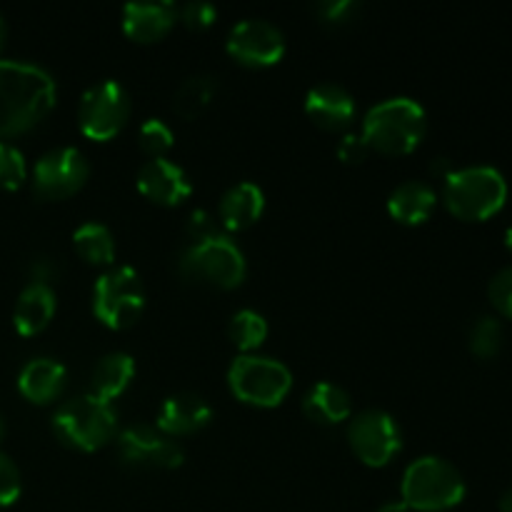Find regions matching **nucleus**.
<instances>
[{
    "label": "nucleus",
    "mask_w": 512,
    "mask_h": 512,
    "mask_svg": "<svg viewBox=\"0 0 512 512\" xmlns=\"http://www.w3.org/2000/svg\"><path fill=\"white\" fill-rule=\"evenodd\" d=\"M370 153V145L360 133H345L338 143V158L343 163H363L365 155Z\"/></svg>",
    "instance_id": "nucleus-35"
},
{
    "label": "nucleus",
    "mask_w": 512,
    "mask_h": 512,
    "mask_svg": "<svg viewBox=\"0 0 512 512\" xmlns=\"http://www.w3.org/2000/svg\"><path fill=\"white\" fill-rule=\"evenodd\" d=\"M28 180V163L20 148L8 140H0V188L18 190Z\"/></svg>",
    "instance_id": "nucleus-29"
},
{
    "label": "nucleus",
    "mask_w": 512,
    "mask_h": 512,
    "mask_svg": "<svg viewBox=\"0 0 512 512\" xmlns=\"http://www.w3.org/2000/svg\"><path fill=\"white\" fill-rule=\"evenodd\" d=\"M443 200L460 220H488L508 203V180L493 165L455 168L443 180Z\"/></svg>",
    "instance_id": "nucleus-4"
},
{
    "label": "nucleus",
    "mask_w": 512,
    "mask_h": 512,
    "mask_svg": "<svg viewBox=\"0 0 512 512\" xmlns=\"http://www.w3.org/2000/svg\"><path fill=\"white\" fill-rule=\"evenodd\" d=\"M303 413L313 423L338 425L353 415V400L348 390L340 388L338 383L323 380L303 395Z\"/></svg>",
    "instance_id": "nucleus-23"
},
{
    "label": "nucleus",
    "mask_w": 512,
    "mask_h": 512,
    "mask_svg": "<svg viewBox=\"0 0 512 512\" xmlns=\"http://www.w3.org/2000/svg\"><path fill=\"white\" fill-rule=\"evenodd\" d=\"M55 310H58V295H55L53 285L40 283V280H30L18 295V303L13 310V325L20 335H38L45 330L53 320Z\"/></svg>",
    "instance_id": "nucleus-20"
},
{
    "label": "nucleus",
    "mask_w": 512,
    "mask_h": 512,
    "mask_svg": "<svg viewBox=\"0 0 512 512\" xmlns=\"http://www.w3.org/2000/svg\"><path fill=\"white\" fill-rule=\"evenodd\" d=\"M348 440L353 453L370 468H383L403 448V433L398 420L380 408L360 410L348 425Z\"/></svg>",
    "instance_id": "nucleus-11"
},
{
    "label": "nucleus",
    "mask_w": 512,
    "mask_h": 512,
    "mask_svg": "<svg viewBox=\"0 0 512 512\" xmlns=\"http://www.w3.org/2000/svg\"><path fill=\"white\" fill-rule=\"evenodd\" d=\"M285 35L275 23L265 18H243L230 28L225 50L230 58L248 68H270L285 55Z\"/></svg>",
    "instance_id": "nucleus-13"
},
{
    "label": "nucleus",
    "mask_w": 512,
    "mask_h": 512,
    "mask_svg": "<svg viewBox=\"0 0 512 512\" xmlns=\"http://www.w3.org/2000/svg\"><path fill=\"white\" fill-rule=\"evenodd\" d=\"M138 143L150 158H163L175 143V133L163 118H148L138 128Z\"/></svg>",
    "instance_id": "nucleus-28"
},
{
    "label": "nucleus",
    "mask_w": 512,
    "mask_h": 512,
    "mask_svg": "<svg viewBox=\"0 0 512 512\" xmlns=\"http://www.w3.org/2000/svg\"><path fill=\"white\" fill-rule=\"evenodd\" d=\"M218 93V80L208 73H195L190 78H185L178 85L173 95V110L175 115H180L183 120L195 118L198 113H203V108H208V103L213 100V95Z\"/></svg>",
    "instance_id": "nucleus-25"
},
{
    "label": "nucleus",
    "mask_w": 512,
    "mask_h": 512,
    "mask_svg": "<svg viewBox=\"0 0 512 512\" xmlns=\"http://www.w3.org/2000/svg\"><path fill=\"white\" fill-rule=\"evenodd\" d=\"M453 170H455V168H453V165H450V160H448V158H435L433 163H430V173L438 175L440 180L448 178V175L453 173Z\"/></svg>",
    "instance_id": "nucleus-37"
},
{
    "label": "nucleus",
    "mask_w": 512,
    "mask_h": 512,
    "mask_svg": "<svg viewBox=\"0 0 512 512\" xmlns=\"http://www.w3.org/2000/svg\"><path fill=\"white\" fill-rule=\"evenodd\" d=\"M228 385L233 395L255 408H275L288 398L293 373L280 360L258 353H243L230 363Z\"/></svg>",
    "instance_id": "nucleus-7"
},
{
    "label": "nucleus",
    "mask_w": 512,
    "mask_h": 512,
    "mask_svg": "<svg viewBox=\"0 0 512 512\" xmlns=\"http://www.w3.org/2000/svg\"><path fill=\"white\" fill-rule=\"evenodd\" d=\"M468 493L463 473L450 460L423 455L405 468L400 495L410 510L445 512L460 505Z\"/></svg>",
    "instance_id": "nucleus-3"
},
{
    "label": "nucleus",
    "mask_w": 512,
    "mask_h": 512,
    "mask_svg": "<svg viewBox=\"0 0 512 512\" xmlns=\"http://www.w3.org/2000/svg\"><path fill=\"white\" fill-rule=\"evenodd\" d=\"M213 418V408L208 400L198 393H173L160 403L155 415V428L160 433L178 438L203 430Z\"/></svg>",
    "instance_id": "nucleus-15"
},
{
    "label": "nucleus",
    "mask_w": 512,
    "mask_h": 512,
    "mask_svg": "<svg viewBox=\"0 0 512 512\" xmlns=\"http://www.w3.org/2000/svg\"><path fill=\"white\" fill-rule=\"evenodd\" d=\"M188 235L190 240H208L215 238V235H225V228L220 225L218 215L205 208H198L188 215Z\"/></svg>",
    "instance_id": "nucleus-34"
},
{
    "label": "nucleus",
    "mask_w": 512,
    "mask_h": 512,
    "mask_svg": "<svg viewBox=\"0 0 512 512\" xmlns=\"http://www.w3.org/2000/svg\"><path fill=\"white\" fill-rule=\"evenodd\" d=\"M73 248L80 258L90 265H113L115 263V235L100 220H85L73 230Z\"/></svg>",
    "instance_id": "nucleus-24"
},
{
    "label": "nucleus",
    "mask_w": 512,
    "mask_h": 512,
    "mask_svg": "<svg viewBox=\"0 0 512 512\" xmlns=\"http://www.w3.org/2000/svg\"><path fill=\"white\" fill-rule=\"evenodd\" d=\"M468 345L475 358L490 360L503 348V323L495 315H480L468 335Z\"/></svg>",
    "instance_id": "nucleus-27"
},
{
    "label": "nucleus",
    "mask_w": 512,
    "mask_h": 512,
    "mask_svg": "<svg viewBox=\"0 0 512 512\" xmlns=\"http://www.w3.org/2000/svg\"><path fill=\"white\" fill-rule=\"evenodd\" d=\"M133 110L128 88L115 78H103L88 85L80 95L78 125L80 133L93 140H110L125 128Z\"/></svg>",
    "instance_id": "nucleus-9"
},
{
    "label": "nucleus",
    "mask_w": 512,
    "mask_h": 512,
    "mask_svg": "<svg viewBox=\"0 0 512 512\" xmlns=\"http://www.w3.org/2000/svg\"><path fill=\"white\" fill-rule=\"evenodd\" d=\"M178 270L185 280L210 288H238L248 275V260L240 245L225 235L190 240L178 255Z\"/></svg>",
    "instance_id": "nucleus-6"
},
{
    "label": "nucleus",
    "mask_w": 512,
    "mask_h": 512,
    "mask_svg": "<svg viewBox=\"0 0 512 512\" xmlns=\"http://www.w3.org/2000/svg\"><path fill=\"white\" fill-rule=\"evenodd\" d=\"M58 100L55 78L43 65L0 58V140L35 128Z\"/></svg>",
    "instance_id": "nucleus-1"
},
{
    "label": "nucleus",
    "mask_w": 512,
    "mask_h": 512,
    "mask_svg": "<svg viewBox=\"0 0 512 512\" xmlns=\"http://www.w3.org/2000/svg\"><path fill=\"white\" fill-rule=\"evenodd\" d=\"M178 18L190 30H205L218 20V8L210 0H188V3L178 8Z\"/></svg>",
    "instance_id": "nucleus-33"
},
{
    "label": "nucleus",
    "mask_w": 512,
    "mask_h": 512,
    "mask_svg": "<svg viewBox=\"0 0 512 512\" xmlns=\"http://www.w3.org/2000/svg\"><path fill=\"white\" fill-rule=\"evenodd\" d=\"M505 245H508V250L512 253V225L508 230H505Z\"/></svg>",
    "instance_id": "nucleus-42"
},
{
    "label": "nucleus",
    "mask_w": 512,
    "mask_h": 512,
    "mask_svg": "<svg viewBox=\"0 0 512 512\" xmlns=\"http://www.w3.org/2000/svg\"><path fill=\"white\" fill-rule=\"evenodd\" d=\"M20 493H23V478H20L18 465L0 450V508L18 503Z\"/></svg>",
    "instance_id": "nucleus-31"
},
{
    "label": "nucleus",
    "mask_w": 512,
    "mask_h": 512,
    "mask_svg": "<svg viewBox=\"0 0 512 512\" xmlns=\"http://www.w3.org/2000/svg\"><path fill=\"white\" fill-rule=\"evenodd\" d=\"M178 20V5L170 0H130L123 8V30L133 40L153 43Z\"/></svg>",
    "instance_id": "nucleus-17"
},
{
    "label": "nucleus",
    "mask_w": 512,
    "mask_h": 512,
    "mask_svg": "<svg viewBox=\"0 0 512 512\" xmlns=\"http://www.w3.org/2000/svg\"><path fill=\"white\" fill-rule=\"evenodd\" d=\"M315 15L328 25H345L355 20L363 10L358 0H320L315 3Z\"/></svg>",
    "instance_id": "nucleus-30"
},
{
    "label": "nucleus",
    "mask_w": 512,
    "mask_h": 512,
    "mask_svg": "<svg viewBox=\"0 0 512 512\" xmlns=\"http://www.w3.org/2000/svg\"><path fill=\"white\" fill-rule=\"evenodd\" d=\"M5 38H8V28H5V20H3V15H0V50H3Z\"/></svg>",
    "instance_id": "nucleus-40"
},
{
    "label": "nucleus",
    "mask_w": 512,
    "mask_h": 512,
    "mask_svg": "<svg viewBox=\"0 0 512 512\" xmlns=\"http://www.w3.org/2000/svg\"><path fill=\"white\" fill-rule=\"evenodd\" d=\"M375 512H413L403 500H390V503H383Z\"/></svg>",
    "instance_id": "nucleus-38"
},
{
    "label": "nucleus",
    "mask_w": 512,
    "mask_h": 512,
    "mask_svg": "<svg viewBox=\"0 0 512 512\" xmlns=\"http://www.w3.org/2000/svg\"><path fill=\"white\" fill-rule=\"evenodd\" d=\"M33 278L30 280H40V283H50V280H53V275H55V265H53V260L50 258H38V260H33Z\"/></svg>",
    "instance_id": "nucleus-36"
},
{
    "label": "nucleus",
    "mask_w": 512,
    "mask_h": 512,
    "mask_svg": "<svg viewBox=\"0 0 512 512\" xmlns=\"http://www.w3.org/2000/svg\"><path fill=\"white\" fill-rule=\"evenodd\" d=\"M135 358L125 350H113V353H105L103 358L95 363L93 373H90V388L88 393L95 395L100 400H108L113 403L115 398L128 390V385L135 378Z\"/></svg>",
    "instance_id": "nucleus-22"
},
{
    "label": "nucleus",
    "mask_w": 512,
    "mask_h": 512,
    "mask_svg": "<svg viewBox=\"0 0 512 512\" xmlns=\"http://www.w3.org/2000/svg\"><path fill=\"white\" fill-rule=\"evenodd\" d=\"M228 335L235 343V348L243 350V353H255L265 343V338H268V320L258 310L240 308L230 318Z\"/></svg>",
    "instance_id": "nucleus-26"
},
{
    "label": "nucleus",
    "mask_w": 512,
    "mask_h": 512,
    "mask_svg": "<svg viewBox=\"0 0 512 512\" xmlns=\"http://www.w3.org/2000/svg\"><path fill=\"white\" fill-rule=\"evenodd\" d=\"M428 133V113L423 105L408 95H395L375 103L365 113L360 135L370 150L385 155L413 153Z\"/></svg>",
    "instance_id": "nucleus-2"
},
{
    "label": "nucleus",
    "mask_w": 512,
    "mask_h": 512,
    "mask_svg": "<svg viewBox=\"0 0 512 512\" xmlns=\"http://www.w3.org/2000/svg\"><path fill=\"white\" fill-rule=\"evenodd\" d=\"M488 298L503 318L512 320V265L493 275L488 285Z\"/></svg>",
    "instance_id": "nucleus-32"
},
{
    "label": "nucleus",
    "mask_w": 512,
    "mask_h": 512,
    "mask_svg": "<svg viewBox=\"0 0 512 512\" xmlns=\"http://www.w3.org/2000/svg\"><path fill=\"white\" fill-rule=\"evenodd\" d=\"M438 193L425 180H405L388 195V213L403 225H420L433 215Z\"/></svg>",
    "instance_id": "nucleus-21"
},
{
    "label": "nucleus",
    "mask_w": 512,
    "mask_h": 512,
    "mask_svg": "<svg viewBox=\"0 0 512 512\" xmlns=\"http://www.w3.org/2000/svg\"><path fill=\"white\" fill-rule=\"evenodd\" d=\"M305 113L323 130H345L358 115V105L343 85L318 83L305 95Z\"/></svg>",
    "instance_id": "nucleus-16"
},
{
    "label": "nucleus",
    "mask_w": 512,
    "mask_h": 512,
    "mask_svg": "<svg viewBox=\"0 0 512 512\" xmlns=\"http://www.w3.org/2000/svg\"><path fill=\"white\" fill-rule=\"evenodd\" d=\"M145 310V285L130 265H110L93 285V313L113 330L138 323Z\"/></svg>",
    "instance_id": "nucleus-8"
},
{
    "label": "nucleus",
    "mask_w": 512,
    "mask_h": 512,
    "mask_svg": "<svg viewBox=\"0 0 512 512\" xmlns=\"http://www.w3.org/2000/svg\"><path fill=\"white\" fill-rule=\"evenodd\" d=\"M265 213V193L253 180H240L230 185L218 203V220L228 230H245L258 223L260 215Z\"/></svg>",
    "instance_id": "nucleus-19"
},
{
    "label": "nucleus",
    "mask_w": 512,
    "mask_h": 512,
    "mask_svg": "<svg viewBox=\"0 0 512 512\" xmlns=\"http://www.w3.org/2000/svg\"><path fill=\"white\" fill-rule=\"evenodd\" d=\"M53 433L63 445L83 453H93L118 435V410L113 403L83 393L68 398L53 413Z\"/></svg>",
    "instance_id": "nucleus-5"
},
{
    "label": "nucleus",
    "mask_w": 512,
    "mask_h": 512,
    "mask_svg": "<svg viewBox=\"0 0 512 512\" xmlns=\"http://www.w3.org/2000/svg\"><path fill=\"white\" fill-rule=\"evenodd\" d=\"M115 448H118V458L130 468L175 470L185 460L183 445L148 423H133L118 430Z\"/></svg>",
    "instance_id": "nucleus-10"
},
{
    "label": "nucleus",
    "mask_w": 512,
    "mask_h": 512,
    "mask_svg": "<svg viewBox=\"0 0 512 512\" xmlns=\"http://www.w3.org/2000/svg\"><path fill=\"white\" fill-rule=\"evenodd\" d=\"M500 512H512V488L500 495Z\"/></svg>",
    "instance_id": "nucleus-39"
},
{
    "label": "nucleus",
    "mask_w": 512,
    "mask_h": 512,
    "mask_svg": "<svg viewBox=\"0 0 512 512\" xmlns=\"http://www.w3.org/2000/svg\"><path fill=\"white\" fill-rule=\"evenodd\" d=\"M135 185L158 205H178L193 193V183L183 165L170 158H148L135 175Z\"/></svg>",
    "instance_id": "nucleus-14"
},
{
    "label": "nucleus",
    "mask_w": 512,
    "mask_h": 512,
    "mask_svg": "<svg viewBox=\"0 0 512 512\" xmlns=\"http://www.w3.org/2000/svg\"><path fill=\"white\" fill-rule=\"evenodd\" d=\"M68 383V370L55 358H30L18 373V390L28 403L48 405L60 398Z\"/></svg>",
    "instance_id": "nucleus-18"
},
{
    "label": "nucleus",
    "mask_w": 512,
    "mask_h": 512,
    "mask_svg": "<svg viewBox=\"0 0 512 512\" xmlns=\"http://www.w3.org/2000/svg\"><path fill=\"white\" fill-rule=\"evenodd\" d=\"M90 163L75 145H60L38 158L33 168V190L43 200H63L88 183Z\"/></svg>",
    "instance_id": "nucleus-12"
},
{
    "label": "nucleus",
    "mask_w": 512,
    "mask_h": 512,
    "mask_svg": "<svg viewBox=\"0 0 512 512\" xmlns=\"http://www.w3.org/2000/svg\"><path fill=\"white\" fill-rule=\"evenodd\" d=\"M5 433H8V425H5L3 413H0V443H3V440H5Z\"/></svg>",
    "instance_id": "nucleus-41"
}]
</instances>
